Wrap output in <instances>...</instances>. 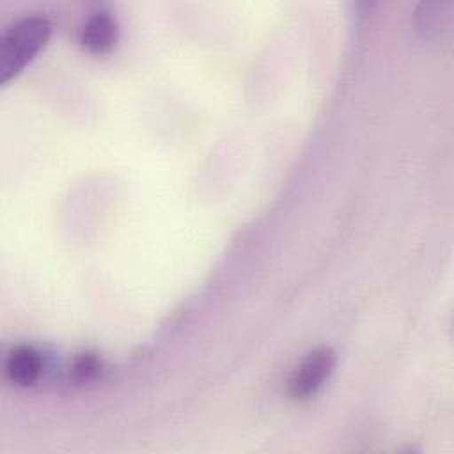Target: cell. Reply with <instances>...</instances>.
Listing matches in <instances>:
<instances>
[{"mask_svg":"<svg viewBox=\"0 0 454 454\" xmlns=\"http://www.w3.org/2000/svg\"><path fill=\"white\" fill-rule=\"evenodd\" d=\"M51 25L44 16H25L7 27L0 39V82L18 74L44 46Z\"/></svg>","mask_w":454,"mask_h":454,"instance_id":"cell-1","label":"cell"},{"mask_svg":"<svg viewBox=\"0 0 454 454\" xmlns=\"http://www.w3.org/2000/svg\"><path fill=\"white\" fill-rule=\"evenodd\" d=\"M335 367V351L328 346H319L309 351L293 371L287 381V394L293 401L312 397Z\"/></svg>","mask_w":454,"mask_h":454,"instance_id":"cell-2","label":"cell"},{"mask_svg":"<svg viewBox=\"0 0 454 454\" xmlns=\"http://www.w3.org/2000/svg\"><path fill=\"white\" fill-rule=\"evenodd\" d=\"M117 41V23L115 20L101 11L92 14L80 30V43L92 53H106L114 48Z\"/></svg>","mask_w":454,"mask_h":454,"instance_id":"cell-3","label":"cell"},{"mask_svg":"<svg viewBox=\"0 0 454 454\" xmlns=\"http://www.w3.org/2000/svg\"><path fill=\"white\" fill-rule=\"evenodd\" d=\"M41 372V356L30 346H16L9 351L5 360L7 378L21 387L32 385Z\"/></svg>","mask_w":454,"mask_h":454,"instance_id":"cell-4","label":"cell"},{"mask_svg":"<svg viewBox=\"0 0 454 454\" xmlns=\"http://www.w3.org/2000/svg\"><path fill=\"white\" fill-rule=\"evenodd\" d=\"M99 369V364H98V358L92 355V353H82L74 358V364H73V374L76 380H90Z\"/></svg>","mask_w":454,"mask_h":454,"instance_id":"cell-5","label":"cell"}]
</instances>
